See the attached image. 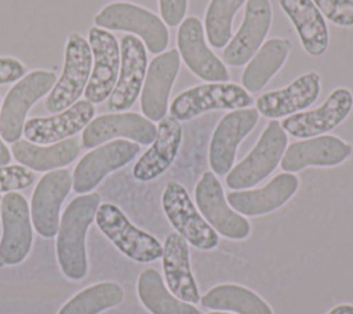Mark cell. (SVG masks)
<instances>
[{"instance_id": "1", "label": "cell", "mask_w": 353, "mask_h": 314, "mask_svg": "<svg viewBox=\"0 0 353 314\" xmlns=\"http://www.w3.org/2000/svg\"><path fill=\"white\" fill-rule=\"evenodd\" d=\"M99 204V193H85L74 197L61 215L57 233V259L62 274L72 281L83 280L87 275L85 234L95 219Z\"/></svg>"}, {"instance_id": "2", "label": "cell", "mask_w": 353, "mask_h": 314, "mask_svg": "<svg viewBox=\"0 0 353 314\" xmlns=\"http://www.w3.org/2000/svg\"><path fill=\"white\" fill-rule=\"evenodd\" d=\"M94 23L106 30L128 32L142 40L150 54H161L170 43L168 26L160 15L131 1H112L94 17Z\"/></svg>"}, {"instance_id": "3", "label": "cell", "mask_w": 353, "mask_h": 314, "mask_svg": "<svg viewBox=\"0 0 353 314\" xmlns=\"http://www.w3.org/2000/svg\"><path fill=\"white\" fill-rule=\"evenodd\" d=\"M254 96L241 84L232 81L201 83L181 91L170 103L168 112L179 123L193 120L212 110L251 107Z\"/></svg>"}, {"instance_id": "4", "label": "cell", "mask_w": 353, "mask_h": 314, "mask_svg": "<svg viewBox=\"0 0 353 314\" xmlns=\"http://www.w3.org/2000/svg\"><path fill=\"white\" fill-rule=\"evenodd\" d=\"M287 145L288 135L281 123L270 120L250 153L226 174V186L230 190H245L256 186L280 165Z\"/></svg>"}, {"instance_id": "5", "label": "cell", "mask_w": 353, "mask_h": 314, "mask_svg": "<svg viewBox=\"0 0 353 314\" xmlns=\"http://www.w3.org/2000/svg\"><path fill=\"white\" fill-rule=\"evenodd\" d=\"M57 78L54 70L34 69L8 90L0 106V136L4 142L14 143L21 138L28 112L51 91Z\"/></svg>"}, {"instance_id": "6", "label": "cell", "mask_w": 353, "mask_h": 314, "mask_svg": "<svg viewBox=\"0 0 353 314\" xmlns=\"http://www.w3.org/2000/svg\"><path fill=\"white\" fill-rule=\"evenodd\" d=\"M91 67L92 54L88 41L80 33L72 32L65 44L62 73L44 101L46 110L55 114L77 102L88 84Z\"/></svg>"}, {"instance_id": "7", "label": "cell", "mask_w": 353, "mask_h": 314, "mask_svg": "<svg viewBox=\"0 0 353 314\" xmlns=\"http://www.w3.org/2000/svg\"><path fill=\"white\" fill-rule=\"evenodd\" d=\"M95 222L102 234L128 259L150 263L161 258L163 245L148 231L137 227L114 204H99Z\"/></svg>"}, {"instance_id": "8", "label": "cell", "mask_w": 353, "mask_h": 314, "mask_svg": "<svg viewBox=\"0 0 353 314\" xmlns=\"http://www.w3.org/2000/svg\"><path fill=\"white\" fill-rule=\"evenodd\" d=\"M161 208L165 218L189 245L200 251H212L219 244V234L205 222L185 186L168 180L161 193Z\"/></svg>"}, {"instance_id": "9", "label": "cell", "mask_w": 353, "mask_h": 314, "mask_svg": "<svg viewBox=\"0 0 353 314\" xmlns=\"http://www.w3.org/2000/svg\"><path fill=\"white\" fill-rule=\"evenodd\" d=\"M194 204L205 222L219 236L241 241L251 234L250 220L229 205L223 186L212 171H205L197 180Z\"/></svg>"}, {"instance_id": "10", "label": "cell", "mask_w": 353, "mask_h": 314, "mask_svg": "<svg viewBox=\"0 0 353 314\" xmlns=\"http://www.w3.org/2000/svg\"><path fill=\"white\" fill-rule=\"evenodd\" d=\"M1 238L0 267L22 263L30 252L33 229L30 208L26 198L18 191L6 193L0 200Z\"/></svg>"}, {"instance_id": "11", "label": "cell", "mask_w": 353, "mask_h": 314, "mask_svg": "<svg viewBox=\"0 0 353 314\" xmlns=\"http://www.w3.org/2000/svg\"><path fill=\"white\" fill-rule=\"evenodd\" d=\"M176 50L185 66L203 83L230 81V72L211 50L199 17L188 15L176 30Z\"/></svg>"}, {"instance_id": "12", "label": "cell", "mask_w": 353, "mask_h": 314, "mask_svg": "<svg viewBox=\"0 0 353 314\" xmlns=\"http://www.w3.org/2000/svg\"><path fill=\"white\" fill-rule=\"evenodd\" d=\"M141 146L128 139H114L102 143L84 154L73 169L72 189L85 194L94 190L109 174L131 163Z\"/></svg>"}, {"instance_id": "13", "label": "cell", "mask_w": 353, "mask_h": 314, "mask_svg": "<svg viewBox=\"0 0 353 314\" xmlns=\"http://www.w3.org/2000/svg\"><path fill=\"white\" fill-rule=\"evenodd\" d=\"M258 121L259 113L255 107L230 110L221 117L208 146V164L216 176H226L233 168L240 143Z\"/></svg>"}, {"instance_id": "14", "label": "cell", "mask_w": 353, "mask_h": 314, "mask_svg": "<svg viewBox=\"0 0 353 314\" xmlns=\"http://www.w3.org/2000/svg\"><path fill=\"white\" fill-rule=\"evenodd\" d=\"M353 110V92L347 87L334 88L327 99L316 109L302 110L281 121L287 135L298 139L328 134L343 123Z\"/></svg>"}, {"instance_id": "15", "label": "cell", "mask_w": 353, "mask_h": 314, "mask_svg": "<svg viewBox=\"0 0 353 314\" xmlns=\"http://www.w3.org/2000/svg\"><path fill=\"white\" fill-rule=\"evenodd\" d=\"M270 0H247L243 21L229 43L222 48L221 59L228 66H244L266 40L272 28Z\"/></svg>"}, {"instance_id": "16", "label": "cell", "mask_w": 353, "mask_h": 314, "mask_svg": "<svg viewBox=\"0 0 353 314\" xmlns=\"http://www.w3.org/2000/svg\"><path fill=\"white\" fill-rule=\"evenodd\" d=\"M119 44V76L106 103L110 112H124L137 102L149 65L148 50L139 37L127 33L121 36Z\"/></svg>"}, {"instance_id": "17", "label": "cell", "mask_w": 353, "mask_h": 314, "mask_svg": "<svg viewBox=\"0 0 353 314\" xmlns=\"http://www.w3.org/2000/svg\"><path fill=\"white\" fill-rule=\"evenodd\" d=\"M87 41L92 54V67L84 96L94 105L106 101L114 88L120 69V44L109 30L98 26L88 29Z\"/></svg>"}, {"instance_id": "18", "label": "cell", "mask_w": 353, "mask_h": 314, "mask_svg": "<svg viewBox=\"0 0 353 314\" xmlns=\"http://www.w3.org/2000/svg\"><path fill=\"white\" fill-rule=\"evenodd\" d=\"M181 69V56L176 48L156 55L148 65L139 95L142 114L150 121H160L167 116L170 95Z\"/></svg>"}, {"instance_id": "19", "label": "cell", "mask_w": 353, "mask_h": 314, "mask_svg": "<svg viewBox=\"0 0 353 314\" xmlns=\"http://www.w3.org/2000/svg\"><path fill=\"white\" fill-rule=\"evenodd\" d=\"M157 127L143 114L135 112H113L92 118L81 132L85 149H94L114 138H125L138 145H150Z\"/></svg>"}, {"instance_id": "20", "label": "cell", "mask_w": 353, "mask_h": 314, "mask_svg": "<svg viewBox=\"0 0 353 314\" xmlns=\"http://www.w3.org/2000/svg\"><path fill=\"white\" fill-rule=\"evenodd\" d=\"M73 185L72 172L58 168L44 174L32 194L30 218L34 230L44 238H52L59 227V211Z\"/></svg>"}, {"instance_id": "21", "label": "cell", "mask_w": 353, "mask_h": 314, "mask_svg": "<svg viewBox=\"0 0 353 314\" xmlns=\"http://www.w3.org/2000/svg\"><path fill=\"white\" fill-rule=\"evenodd\" d=\"M353 154V146L336 135H319L287 145L280 161L284 172H299L307 167L331 168Z\"/></svg>"}, {"instance_id": "22", "label": "cell", "mask_w": 353, "mask_h": 314, "mask_svg": "<svg viewBox=\"0 0 353 314\" xmlns=\"http://www.w3.org/2000/svg\"><path fill=\"white\" fill-rule=\"evenodd\" d=\"M321 92V76L316 70L299 74L283 88L270 90L255 99L259 116L277 120L299 113L312 106Z\"/></svg>"}, {"instance_id": "23", "label": "cell", "mask_w": 353, "mask_h": 314, "mask_svg": "<svg viewBox=\"0 0 353 314\" xmlns=\"http://www.w3.org/2000/svg\"><path fill=\"white\" fill-rule=\"evenodd\" d=\"M298 189L299 178L291 172H281L259 189L232 190L226 200L243 216H262L285 205Z\"/></svg>"}, {"instance_id": "24", "label": "cell", "mask_w": 353, "mask_h": 314, "mask_svg": "<svg viewBox=\"0 0 353 314\" xmlns=\"http://www.w3.org/2000/svg\"><path fill=\"white\" fill-rule=\"evenodd\" d=\"M95 107L87 99L77 101L68 109L46 117H32L25 121L23 135L36 145H51L83 131L94 118Z\"/></svg>"}, {"instance_id": "25", "label": "cell", "mask_w": 353, "mask_h": 314, "mask_svg": "<svg viewBox=\"0 0 353 314\" xmlns=\"http://www.w3.org/2000/svg\"><path fill=\"white\" fill-rule=\"evenodd\" d=\"M156 127L154 140L132 167V176L138 182H150L163 175L175 161L182 145L183 131L175 117L167 114Z\"/></svg>"}, {"instance_id": "26", "label": "cell", "mask_w": 353, "mask_h": 314, "mask_svg": "<svg viewBox=\"0 0 353 314\" xmlns=\"http://www.w3.org/2000/svg\"><path fill=\"white\" fill-rule=\"evenodd\" d=\"M161 266L165 285L174 296L192 304L200 302L199 285L190 266L189 244L176 231L168 233L164 240Z\"/></svg>"}, {"instance_id": "27", "label": "cell", "mask_w": 353, "mask_h": 314, "mask_svg": "<svg viewBox=\"0 0 353 314\" xmlns=\"http://www.w3.org/2000/svg\"><path fill=\"white\" fill-rule=\"evenodd\" d=\"M281 11L295 28L303 51L321 56L330 44L327 19L312 0H277Z\"/></svg>"}, {"instance_id": "28", "label": "cell", "mask_w": 353, "mask_h": 314, "mask_svg": "<svg viewBox=\"0 0 353 314\" xmlns=\"http://www.w3.org/2000/svg\"><path fill=\"white\" fill-rule=\"evenodd\" d=\"M291 50L292 43L287 37L274 36L265 40L259 50L245 63L240 77L241 87L250 94L262 90L284 66Z\"/></svg>"}, {"instance_id": "29", "label": "cell", "mask_w": 353, "mask_h": 314, "mask_svg": "<svg viewBox=\"0 0 353 314\" xmlns=\"http://www.w3.org/2000/svg\"><path fill=\"white\" fill-rule=\"evenodd\" d=\"M12 157L32 171H52L70 164L80 153L76 138H68L51 145H36L18 139L11 145Z\"/></svg>"}, {"instance_id": "30", "label": "cell", "mask_w": 353, "mask_h": 314, "mask_svg": "<svg viewBox=\"0 0 353 314\" xmlns=\"http://www.w3.org/2000/svg\"><path fill=\"white\" fill-rule=\"evenodd\" d=\"M204 308L236 314H273L272 307L252 289L239 284H219L200 297Z\"/></svg>"}, {"instance_id": "31", "label": "cell", "mask_w": 353, "mask_h": 314, "mask_svg": "<svg viewBox=\"0 0 353 314\" xmlns=\"http://www.w3.org/2000/svg\"><path fill=\"white\" fill-rule=\"evenodd\" d=\"M137 293L150 314H203L194 304L174 296L156 269H145L138 275Z\"/></svg>"}, {"instance_id": "32", "label": "cell", "mask_w": 353, "mask_h": 314, "mask_svg": "<svg viewBox=\"0 0 353 314\" xmlns=\"http://www.w3.org/2000/svg\"><path fill=\"white\" fill-rule=\"evenodd\" d=\"M124 299V289L114 281H103L84 288L70 297L58 314H99L119 306Z\"/></svg>"}, {"instance_id": "33", "label": "cell", "mask_w": 353, "mask_h": 314, "mask_svg": "<svg viewBox=\"0 0 353 314\" xmlns=\"http://www.w3.org/2000/svg\"><path fill=\"white\" fill-rule=\"evenodd\" d=\"M247 0H210L204 12V34L207 43L222 50L233 36V19Z\"/></svg>"}, {"instance_id": "34", "label": "cell", "mask_w": 353, "mask_h": 314, "mask_svg": "<svg viewBox=\"0 0 353 314\" xmlns=\"http://www.w3.org/2000/svg\"><path fill=\"white\" fill-rule=\"evenodd\" d=\"M324 18L339 28H353V0H312Z\"/></svg>"}, {"instance_id": "35", "label": "cell", "mask_w": 353, "mask_h": 314, "mask_svg": "<svg viewBox=\"0 0 353 314\" xmlns=\"http://www.w3.org/2000/svg\"><path fill=\"white\" fill-rule=\"evenodd\" d=\"M34 180L32 169L21 164L0 165V193H10L26 189Z\"/></svg>"}, {"instance_id": "36", "label": "cell", "mask_w": 353, "mask_h": 314, "mask_svg": "<svg viewBox=\"0 0 353 314\" xmlns=\"http://www.w3.org/2000/svg\"><path fill=\"white\" fill-rule=\"evenodd\" d=\"M160 18L170 28H176L185 19L189 0H157Z\"/></svg>"}, {"instance_id": "37", "label": "cell", "mask_w": 353, "mask_h": 314, "mask_svg": "<svg viewBox=\"0 0 353 314\" xmlns=\"http://www.w3.org/2000/svg\"><path fill=\"white\" fill-rule=\"evenodd\" d=\"M25 65L14 56H0V85L18 81L25 76Z\"/></svg>"}, {"instance_id": "38", "label": "cell", "mask_w": 353, "mask_h": 314, "mask_svg": "<svg viewBox=\"0 0 353 314\" xmlns=\"http://www.w3.org/2000/svg\"><path fill=\"white\" fill-rule=\"evenodd\" d=\"M327 314H353V304H350V303L336 304Z\"/></svg>"}, {"instance_id": "39", "label": "cell", "mask_w": 353, "mask_h": 314, "mask_svg": "<svg viewBox=\"0 0 353 314\" xmlns=\"http://www.w3.org/2000/svg\"><path fill=\"white\" fill-rule=\"evenodd\" d=\"M11 161V153L0 136V165H7Z\"/></svg>"}, {"instance_id": "40", "label": "cell", "mask_w": 353, "mask_h": 314, "mask_svg": "<svg viewBox=\"0 0 353 314\" xmlns=\"http://www.w3.org/2000/svg\"><path fill=\"white\" fill-rule=\"evenodd\" d=\"M208 314H230V313H226V311H211Z\"/></svg>"}, {"instance_id": "41", "label": "cell", "mask_w": 353, "mask_h": 314, "mask_svg": "<svg viewBox=\"0 0 353 314\" xmlns=\"http://www.w3.org/2000/svg\"><path fill=\"white\" fill-rule=\"evenodd\" d=\"M0 200H1V198H0Z\"/></svg>"}]
</instances>
